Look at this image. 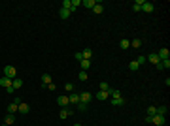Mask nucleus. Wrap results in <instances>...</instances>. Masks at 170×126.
I'll use <instances>...</instances> for the list:
<instances>
[{
	"label": "nucleus",
	"mask_w": 170,
	"mask_h": 126,
	"mask_svg": "<svg viewBox=\"0 0 170 126\" xmlns=\"http://www.w3.org/2000/svg\"><path fill=\"white\" fill-rule=\"evenodd\" d=\"M121 49H129V47H130V41L129 40H121Z\"/></svg>",
	"instance_id": "nucleus-32"
},
{
	"label": "nucleus",
	"mask_w": 170,
	"mask_h": 126,
	"mask_svg": "<svg viewBox=\"0 0 170 126\" xmlns=\"http://www.w3.org/2000/svg\"><path fill=\"white\" fill-rule=\"evenodd\" d=\"M157 57H159V60H166V59H168V57H170V51L168 49H166V47H163V49H159V51H157Z\"/></svg>",
	"instance_id": "nucleus-4"
},
{
	"label": "nucleus",
	"mask_w": 170,
	"mask_h": 126,
	"mask_svg": "<svg viewBox=\"0 0 170 126\" xmlns=\"http://www.w3.org/2000/svg\"><path fill=\"white\" fill-rule=\"evenodd\" d=\"M93 11H94L96 15H100V13H102V11H104V6H102V2H98V0H96V4H94Z\"/></svg>",
	"instance_id": "nucleus-15"
},
{
	"label": "nucleus",
	"mask_w": 170,
	"mask_h": 126,
	"mask_svg": "<svg viewBox=\"0 0 170 126\" xmlns=\"http://www.w3.org/2000/svg\"><path fill=\"white\" fill-rule=\"evenodd\" d=\"M28 111H30V105H28L27 102H21V104H19V111H17V113H23V115H27Z\"/></svg>",
	"instance_id": "nucleus-9"
},
{
	"label": "nucleus",
	"mask_w": 170,
	"mask_h": 126,
	"mask_svg": "<svg viewBox=\"0 0 170 126\" xmlns=\"http://www.w3.org/2000/svg\"><path fill=\"white\" fill-rule=\"evenodd\" d=\"M80 68H81V72H87V70H89L91 68V60H80Z\"/></svg>",
	"instance_id": "nucleus-13"
},
{
	"label": "nucleus",
	"mask_w": 170,
	"mask_h": 126,
	"mask_svg": "<svg viewBox=\"0 0 170 126\" xmlns=\"http://www.w3.org/2000/svg\"><path fill=\"white\" fill-rule=\"evenodd\" d=\"M51 81H53V79H51L49 73H44V75H42V87H47Z\"/></svg>",
	"instance_id": "nucleus-16"
},
{
	"label": "nucleus",
	"mask_w": 170,
	"mask_h": 126,
	"mask_svg": "<svg viewBox=\"0 0 170 126\" xmlns=\"http://www.w3.org/2000/svg\"><path fill=\"white\" fill-rule=\"evenodd\" d=\"M74 109L72 107H61V113H59V115H61V121H63V119H68L70 117V115H74Z\"/></svg>",
	"instance_id": "nucleus-3"
},
{
	"label": "nucleus",
	"mask_w": 170,
	"mask_h": 126,
	"mask_svg": "<svg viewBox=\"0 0 170 126\" xmlns=\"http://www.w3.org/2000/svg\"><path fill=\"white\" fill-rule=\"evenodd\" d=\"M81 57H83L85 60H91V59H93V51H91V49H83V51H81Z\"/></svg>",
	"instance_id": "nucleus-19"
},
{
	"label": "nucleus",
	"mask_w": 170,
	"mask_h": 126,
	"mask_svg": "<svg viewBox=\"0 0 170 126\" xmlns=\"http://www.w3.org/2000/svg\"><path fill=\"white\" fill-rule=\"evenodd\" d=\"M125 98H112V105H123Z\"/></svg>",
	"instance_id": "nucleus-26"
},
{
	"label": "nucleus",
	"mask_w": 170,
	"mask_h": 126,
	"mask_svg": "<svg viewBox=\"0 0 170 126\" xmlns=\"http://www.w3.org/2000/svg\"><path fill=\"white\" fill-rule=\"evenodd\" d=\"M17 111H19V105L15 104V102H11V104L8 105V113H11V115H15Z\"/></svg>",
	"instance_id": "nucleus-18"
},
{
	"label": "nucleus",
	"mask_w": 170,
	"mask_h": 126,
	"mask_svg": "<svg viewBox=\"0 0 170 126\" xmlns=\"http://www.w3.org/2000/svg\"><path fill=\"white\" fill-rule=\"evenodd\" d=\"M138 68H140V64L136 62V60H130V62H129V70H130V72H136Z\"/></svg>",
	"instance_id": "nucleus-24"
},
{
	"label": "nucleus",
	"mask_w": 170,
	"mask_h": 126,
	"mask_svg": "<svg viewBox=\"0 0 170 126\" xmlns=\"http://www.w3.org/2000/svg\"><path fill=\"white\" fill-rule=\"evenodd\" d=\"M74 126H83V124H80V122H76V124H74Z\"/></svg>",
	"instance_id": "nucleus-39"
},
{
	"label": "nucleus",
	"mask_w": 170,
	"mask_h": 126,
	"mask_svg": "<svg viewBox=\"0 0 170 126\" xmlns=\"http://www.w3.org/2000/svg\"><path fill=\"white\" fill-rule=\"evenodd\" d=\"M15 122V115H11V113H8V115H6L4 117V124H8V126H11Z\"/></svg>",
	"instance_id": "nucleus-14"
},
{
	"label": "nucleus",
	"mask_w": 170,
	"mask_h": 126,
	"mask_svg": "<svg viewBox=\"0 0 170 126\" xmlns=\"http://www.w3.org/2000/svg\"><path fill=\"white\" fill-rule=\"evenodd\" d=\"M165 122H166V117H163V115H153V117H149V124L163 126Z\"/></svg>",
	"instance_id": "nucleus-1"
},
{
	"label": "nucleus",
	"mask_w": 170,
	"mask_h": 126,
	"mask_svg": "<svg viewBox=\"0 0 170 126\" xmlns=\"http://www.w3.org/2000/svg\"><path fill=\"white\" fill-rule=\"evenodd\" d=\"M153 9H155V6H153L151 2H148V0H146V2H144V6H142V11H146V13H151Z\"/></svg>",
	"instance_id": "nucleus-10"
},
{
	"label": "nucleus",
	"mask_w": 170,
	"mask_h": 126,
	"mask_svg": "<svg viewBox=\"0 0 170 126\" xmlns=\"http://www.w3.org/2000/svg\"><path fill=\"white\" fill-rule=\"evenodd\" d=\"M78 79H80V81H87L89 75H87V72H80V73H78Z\"/></svg>",
	"instance_id": "nucleus-30"
},
{
	"label": "nucleus",
	"mask_w": 170,
	"mask_h": 126,
	"mask_svg": "<svg viewBox=\"0 0 170 126\" xmlns=\"http://www.w3.org/2000/svg\"><path fill=\"white\" fill-rule=\"evenodd\" d=\"M11 87H13L15 90H17V89H21V87H23V79H17V77H15L13 81H11Z\"/></svg>",
	"instance_id": "nucleus-21"
},
{
	"label": "nucleus",
	"mask_w": 170,
	"mask_h": 126,
	"mask_svg": "<svg viewBox=\"0 0 170 126\" xmlns=\"http://www.w3.org/2000/svg\"><path fill=\"white\" fill-rule=\"evenodd\" d=\"M130 47H134V49H140V47H142V40H138V38H134V40L130 41Z\"/></svg>",
	"instance_id": "nucleus-22"
},
{
	"label": "nucleus",
	"mask_w": 170,
	"mask_h": 126,
	"mask_svg": "<svg viewBox=\"0 0 170 126\" xmlns=\"http://www.w3.org/2000/svg\"><path fill=\"white\" fill-rule=\"evenodd\" d=\"M76 60L80 62V60H83V57H81V53H76Z\"/></svg>",
	"instance_id": "nucleus-38"
},
{
	"label": "nucleus",
	"mask_w": 170,
	"mask_h": 126,
	"mask_svg": "<svg viewBox=\"0 0 170 126\" xmlns=\"http://www.w3.org/2000/svg\"><path fill=\"white\" fill-rule=\"evenodd\" d=\"M146 60H148V62L149 64H153V66H159V62H161V60H159V57H157V55L155 53H151V55H149V57H146Z\"/></svg>",
	"instance_id": "nucleus-6"
},
{
	"label": "nucleus",
	"mask_w": 170,
	"mask_h": 126,
	"mask_svg": "<svg viewBox=\"0 0 170 126\" xmlns=\"http://www.w3.org/2000/svg\"><path fill=\"white\" fill-rule=\"evenodd\" d=\"M6 92H8V94H13L15 89H13V87H8V89H6Z\"/></svg>",
	"instance_id": "nucleus-37"
},
{
	"label": "nucleus",
	"mask_w": 170,
	"mask_h": 126,
	"mask_svg": "<svg viewBox=\"0 0 170 126\" xmlns=\"http://www.w3.org/2000/svg\"><path fill=\"white\" fill-rule=\"evenodd\" d=\"M11 81H13V79L2 75V77H0V87H2V89H8V87H11Z\"/></svg>",
	"instance_id": "nucleus-7"
},
{
	"label": "nucleus",
	"mask_w": 170,
	"mask_h": 126,
	"mask_svg": "<svg viewBox=\"0 0 170 126\" xmlns=\"http://www.w3.org/2000/svg\"><path fill=\"white\" fill-rule=\"evenodd\" d=\"M110 96H112V98H121V92L117 89H110Z\"/></svg>",
	"instance_id": "nucleus-29"
},
{
	"label": "nucleus",
	"mask_w": 170,
	"mask_h": 126,
	"mask_svg": "<svg viewBox=\"0 0 170 126\" xmlns=\"http://www.w3.org/2000/svg\"><path fill=\"white\" fill-rule=\"evenodd\" d=\"M94 98L96 100H106V98H110V92H106V90H98V92H96V94H94Z\"/></svg>",
	"instance_id": "nucleus-11"
},
{
	"label": "nucleus",
	"mask_w": 170,
	"mask_h": 126,
	"mask_svg": "<svg viewBox=\"0 0 170 126\" xmlns=\"http://www.w3.org/2000/svg\"><path fill=\"white\" fill-rule=\"evenodd\" d=\"M70 4H72L70 11H76V8H78V6H81V0H70Z\"/></svg>",
	"instance_id": "nucleus-28"
},
{
	"label": "nucleus",
	"mask_w": 170,
	"mask_h": 126,
	"mask_svg": "<svg viewBox=\"0 0 170 126\" xmlns=\"http://www.w3.org/2000/svg\"><path fill=\"white\" fill-rule=\"evenodd\" d=\"M57 104L61 105V107H68V96H59Z\"/></svg>",
	"instance_id": "nucleus-12"
},
{
	"label": "nucleus",
	"mask_w": 170,
	"mask_h": 126,
	"mask_svg": "<svg viewBox=\"0 0 170 126\" xmlns=\"http://www.w3.org/2000/svg\"><path fill=\"white\" fill-rule=\"evenodd\" d=\"M91 98H93L91 92H81V94H80V102H83V104H89Z\"/></svg>",
	"instance_id": "nucleus-8"
},
{
	"label": "nucleus",
	"mask_w": 170,
	"mask_h": 126,
	"mask_svg": "<svg viewBox=\"0 0 170 126\" xmlns=\"http://www.w3.org/2000/svg\"><path fill=\"white\" fill-rule=\"evenodd\" d=\"M64 89H66L68 94H70V92H74V83H66V85H64Z\"/></svg>",
	"instance_id": "nucleus-33"
},
{
	"label": "nucleus",
	"mask_w": 170,
	"mask_h": 126,
	"mask_svg": "<svg viewBox=\"0 0 170 126\" xmlns=\"http://www.w3.org/2000/svg\"><path fill=\"white\" fill-rule=\"evenodd\" d=\"M4 75L9 77V79H15V77H17V70H15V66H4Z\"/></svg>",
	"instance_id": "nucleus-2"
},
{
	"label": "nucleus",
	"mask_w": 170,
	"mask_h": 126,
	"mask_svg": "<svg viewBox=\"0 0 170 126\" xmlns=\"http://www.w3.org/2000/svg\"><path fill=\"white\" fill-rule=\"evenodd\" d=\"M47 89L53 92V90H57V85H55V83H49V85H47Z\"/></svg>",
	"instance_id": "nucleus-35"
},
{
	"label": "nucleus",
	"mask_w": 170,
	"mask_h": 126,
	"mask_svg": "<svg viewBox=\"0 0 170 126\" xmlns=\"http://www.w3.org/2000/svg\"><path fill=\"white\" fill-rule=\"evenodd\" d=\"M68 104H72V105L80 104V94H78V92H70V94H68Z\"/></svg>",
	"instance_id": "nucleus-5"
},
{
	"label": "nucleus",
	"mask_w": 170,
	"mask_h": 126,
	"mask_svg": "<svg viewBox=\"0 0 170 126\" xmlns=\"http://www.w3.org/2000/svg\"><path fill=\"white\" fill-rule=\"evenodd\" d=\"M153 115H157V107L149 105V107H148V117H153Z\"/></svg>",
	"instance_id": "nucleus-31"
},
{
	"label": "nucleus",
	"mask_w": 170,
	"mask_h": 126,
	"mask_svg": "<svg viewBox=\"0 0 170 126\" xmlns=\"http://www.w3.org/2000/svg\"><path fill=\"white\" fill-rule=\"evenodd\" d=\"M100 90H106V92H110V85H108L106 81H102V83H100Z\"/></svg>",
	"instance_id": "nucleus-34"
},
{
	"label": "nucleus",
	"mask_w": 170,
	"mask_h": 126,
	"mask_svg": "<svg viewBox=\"0 0 170 126\" xmlns=\"http://www.w3.org/2000/svg\"><path fill=\"white\" fill-rule=\"evenodd\" d=\"M2 126H8V124H2Z\"/></svg>",
	"instance_id": "nucleus-40"
},
{
	"label": "nucleus",
	"mask_w": 170,
	"mask_h": 126,
	"mask_svg": "<svg viewBox=\"0 0 170 126\" xmlns=\"http://www.w3.org/2000/svg\"><path fill=\"white\" fill-rule=\"evenodd\" d=\"M144 2H146V0H136L134 4H132V9H134V11H142V6H144Z\"/></svg>",
	"instance_id": "nucleus-20"
},
{
	"label": "nucleus",
	"mask_w": 170,
	"mask_h": 126,
	"mask_svg": "<svg viewBox=\"0 0 170 126\" xmlns=\"http://www.w3.org/2000/svg\"><path fill=\"white\" fill-rule=\"evenodd\" d=\"M166 111H168V107H166V105L157 107V115H163V117H166Z\"/></svg>",
	"instance_id": "nucleus-25"
},
{
	"label": "nucleus",
	"mask_w": 170,
	"mask_h": 126,
	"mask_svg": "<svg viewBox=\"0 0 170 126\" xmlns=\"http://www.w3.org/2000/svg\"><path fill=\"white\" fill-rule=\"evenodd\" d=\"M59 15H61V19H68V17H70V9H63V8H61V11H59Z\"/></svg>",
	"instance_id": "nucleus-23"
},
{
	"label": "nucleus",
	"mask_w": 170,
	"mask_h": 126,
	"mask_svg": "<svg viewBox=\"0 0 170 126\" xmlns=\"http://www.w3.org/2000/svg\"><path fill=\"white\" fill-rule=\"evenodd\" d=\"M94 4H96V0H81V6H85V8H89V9H93Z\"/></svg>",
	"instance_id": "nucleus-17"
},
{
	"label": "nucleus",
	"mask_w": 170,
	"mask_h": 126,
	"mask_svg": "<svg viewBox=\"0 0 170 126\" xmlns=\"http://www.w3.org/2000/svg\"><path fill=\"white\" fill-rule=\"evenodd\" d=\"M87 107H89V104H83V102L76 104V109H78V111H87Z\"/></svg>",
	"instance_id": "nucleus-27"
},
{
	"label": "nucleus",
	"mask_w": 170,
	"mask_h": 126,
	"mask_svg": "<svg viewBox=\"0 0 170 126\" xmlns=\"http://www.w3.org/2000/svg\"><path fill=\"white\" fill-rule=\"evenodd\" d=\"M136 62H138V64H144V62H146V57H138V59H136Z\"/></svg>",
	"instance_id": "nucleus-36"
}]
</instances>
